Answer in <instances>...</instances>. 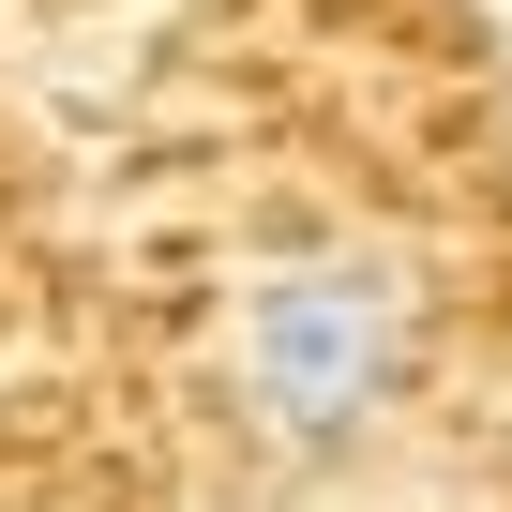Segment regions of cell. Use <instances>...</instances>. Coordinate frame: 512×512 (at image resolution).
<instances>
[{"mask_svg": "<svg viewBox=\"0 0 512 512\" xmlns=\"http://www.w3.org/2000/svg\"><path fill=\"white\" fill-rule=\"evenodd\" d=\"M407 377V272L392 256H287L241 287V392L287 452H347Z\"/></svg>", "mask_w": 512, "mask_h": 512, "instance_id": "6da1fadb", "label": "cell"}]
</instances>
